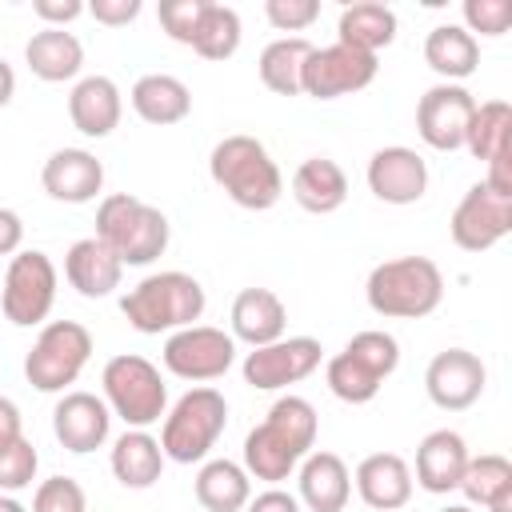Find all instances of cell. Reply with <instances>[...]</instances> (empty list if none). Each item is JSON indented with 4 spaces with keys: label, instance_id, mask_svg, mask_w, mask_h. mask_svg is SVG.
<instances>
[{
    "label": "cell",
    "instance_id": "obj_1",
    "mask_svg": "<svg viewBox=\"0 0 512 512\" xmlns=\"http://www.w3.org/2000/svg\"><path fill=\"white\" fill-rule=\"evenodd\" d=\"M316 408L304 396H280L268 416L244 436V472L252 480L280 484L316 444Z\"/></svg>",
    "mask_w": 512,
    "mask_h": 512
},
{
    "label": "cell",
    "instance_id": "obj_2",
    "mask_svg": "<svg viewBox=\"0 0 512 512\" xmlns=\"http://www.w3.org/2000/svg\"><path fill=\"white\" fill-rule=\"evenodd\" d=\"M204 284L188 272H152L140 284H132L120 296V312L124 320L144 332V336H160V332H180L188 324H196L204 316Z\"/></svg>",
    "mask_w": 512,
    "mask_h": 512
},
{
    "label": "cell",
    "instance_id": "obj_3",
    "mask_svg": "<svg viewBox=\"0 0 512 512\" xmlns=\"http://www.w3.org/2000/svg\"><path fill=\"white\" fill-rule=\"evenodd\" d=\"M208 172H212L216 188H224V196L248 212H268L284 196V176H280L272 152L256 136H244V132L224 136L212 148Z\"/></svg>",
    "mask_w": 512,
    "mask_h": 512
},
{
    "label": "cell",
    "instance_id": "obj_4",
    "mask_svg": "<svg viewBox=\"0 0 512 512\" xmlns=\"http://www.w3.org/2000/svg\"><path fill=\"white\" fill-rule=\"evenodd\" d=\"M168 236V216L132 192H112L96 204V240L108 244L124 268H144L164 256Z\"/></svg>",
    "mask_w": 512,
    "mask_h": 512
},
{
    "label": "cell",
    "instance_id": "obj_5",
    "mask_svg": "<svg viewBox=\"0 0 512 512\" xmlns=\"http://www.w3.org/2000/svg\"><path fill=\"white\" fill-rule=\"evenodd\" d=\"M364 300L376 316L388 320H420L440 308L444 276L428 256H396L368 272Z\"/></svg>",
    "mask_w": 512,
    "mask_h": 512
},
{
    "label": "cell",
    "instance_id": "obj_6",
    "mask_svg": "<svg viewBox=\"0 0 512 512\" xmlns=\"http://www.w3.org/2000/svg\"><path fill=\"white\" fill-rule=\"evenodd\" d=\"M224 428H228V400L212 384L188 388L164 412L160 452L164 460H176V464H204Z\"/></svg>",
    "mask_w": 512,
    "mask_h": 512
},
{
    "label": "cell",
    "instance_id": "obj_7",
    "mask_svg": "<svg viewBox=\"0 0 512 512\" xmlns=\"http://www.w3.org/2000/svg\"><path fill=\"white\" fill-rule=\"evenodd\" d=\"M104 404L112 416H120L128 428H152L168 412V388L160 380V368L136 352H120L100 372Z\"/></svg>",
    "mask_w": 512,
    "mask_h": 512
},
{
    "label": "cell",
    "instance_id": "obj_8",
    "mask_svg": "<svg viewBox=\"0 0 512 512\" xmlns=\"http://www.w3.org/2000/svg\"><path fill=\"white\" fill-rule=\"evenodd\" d=\"M92 356V332L76 320H52L40 328L36 344L24 356V376L36 392H64L76 384Z\"/></svg>",
    "mask_w": 512,
    "mask_h": 512
},
{
    "label": "cell",
    "instance_id": "obj_9",
    "mask_svg": "<svg viewBox=\"0 0 512 512\" xmlns=\"http://www.w3.org/2000/svg\"><path fill=\"white\" fill-rule=\"evenodd\" d=\"M56 264L48 252L40 248H24L8 260V272H4V292H0V308H4V320H12L16 328H32V324H44L52 304H56Z\"/></svg>",
    "mask_w": 512,
    "mask_h": 512
},
{
    "label": "cell",
    "instance_id": "obj_10",
    "mask_svg": "<svg viewBox=\"0 0 512 512\" xmlns=\"http://www.w3.org/2000/svg\"><path fill=\"white\" fill-rule=\"evenodd\" d=\"M160 360L172 376L192 380V384H208V380H220L236 364V340L224 328L188 324L180 332H168Z\"/></svg>",
    "mask_w": 512,
    "mask_h": 512
},
{
    "label": "cell",
    "instance_id": "obj_11",
    "mask_svg": "<svg viewBox=\"0 0 512 512\" xmlns=\"http://www.w3.org/2000/svg\"><path fill=\"white\" fill-rule=\"evenodd\" d=\"M380 60L368 52H356L348 44H328V48H312L304 68H300V96L312 100H340L352 96L360 88H368L376 80Z\"/></svg>",
    "mask_w": 512,
    "mask_h": 512
},
{
    "label": "cell",
    "instance_id": "obj_12",
    "mask_svg": "<svg viewBox=\"0 0 512 512\" xmlns=\"http://www.w3.org/2000/svg\"><path fill=\"white\" fill-rule=\"evenodd\" d=\"M320 340L316 336H280L264 348H252L240 364L244 384L256 392H276L288 384H300L304 376H312L320 368Z\"/></svg>",
    "mask_w": 512,
    "mask_h": 512
},
{
    "label": "cell",
    "instance_id": "obj_13",
    "mask_svg": "<svg viewBox=\"0 0 512 512\" xmlns=\"http://www.w3.org/2000/svg\"><path fill=\"white\" fill-rule=\"evenodd\" d=\"M508 232H512V196L492 192L484 180L460 196V204L452 208V220H448V236L464 252H488Z\"/></svg>",
    "mask_w": 512,
    "mask_h": 512
},
{
    "label": "cell",
    "instance_id": "obj_14",
    "mask_svg": "<svg viewBox=\"0 0 512 512\" xmlns=\"http://www.w3.org/2000/svg\"><path fill=\"white\" fill-rule=\"evenodd\" d=\"M476 112V96L464 84H432L416 104V132L436 152L464 148L468 124Z\"/></svg>",
    "mask_w": 512,
    "mask_h": 512
},
{
    "label": "cell",
    "instance_id": "obj_15",
    "mask_svg": "<svg viewBox=\"0 0 512 512\" xmlns=\"http://www.w3.org/2000/svg\"><path fill=\"white\" fill-rule=\"evenodd\" d=\"M488 384V368L476 352L468 348H444L428 360L424 368V392L436 408L444 412H464L484 396Z\"/></svg>",
    "mask_w": 512,
    "mask_h": 512
},
{
    "label": "cell",
    "instance_id": "obj_16",
    "mask_svg": "<svg viewBox=\"0 0 512 512\" xmlns=\"http://www.w3.org/2000/svg\"><path fill=\"white\" fill-rule=\"evenodd\" d=\"M364 176H368V192L396 208L416 204L428 192V164L416 148H404V144L376 148Z\"/></svg>",
    "mask_w": 512,
    "mask_h": 512
},
{
    "label": "cell",
    "instance_id": "obj_17",
    "mask_svg": "<svg viewBox=\"0 0 512 512\" xmlns=\"http://www.w3.org/2000/svg\"><path fill=\"white\" fill-rule=\"evenodd\" d=\"M52 432L68 452L84 456V452H96L108 444L112 412H108L104 396H96V392H64L52 408Z\"/></svg>",
    "mask_w": 512,
    "mask_h": 512
},
{
    "label": "cell",
    "instance_id": "obj_18",
    "mask_svg": "<svg viewBox=\"0 0 512 512\" xmlns=\"http://www.w3.org/2000/svg\"><path fill=\"white\" fill-rule=\"evenodd\" d=\"M40 184L60 204H92L104 192V164L88 148H56L40 168Z\"/></svg>",
    "mask_w": 512,
    "mask_h": 512
},
{
    "label": "cell",
    "instance_id": "obj_19",
    "mask_svg": "<svg viewBox=\"0 0 512 512\" xmlns=\"http://www.w3.org/2000/svg\"><path fill=\"white\" fill-rule=\"evenodd\" d=\"M296 500L308 512H344L348 496H352V472L336 452L312 448L300 464H296Z\"/></svg>",
    "mask_w": 512,
    "mask_h": 512
},
{
    "label": "cell",
    "instance_id": "obj_20",
    "mask_svg": "<svg viewBox=\"0 0 512 512\" xmlns=\"http://www.w3.org/2000/svg\"><path fill=\"white\" fill-rule=\"evenodd\" d=\"M468 468V444L452 428H436L416 444V480L432 496H448L460 488V476Z\"/></svg>",
    "mask_w": 512,
    "mask_h": 512
},
{
    "label": "cell",
    "instance_id": "obj_21",
    "mask_svg": "<svg viewBox=\"0 0 512 512\" xmlns=\"http://www.w3.org/2000/svg\"><path fill=\"white\" fill-rule=\"evenodd\" d=\"M356 492L376 512H396L412 500V468L396 452H372L356 464Z\"/></svg>",
    "mask_w": 512,
    "mask_h": 512
},
{
    "label": "cell",
    "instance_id": "obj_22",
    "mask_svg": "<svg viewBox=\"0 0 512 512\" xmlns=\"http://www.w3.org/2000/svg\"><path fill=\"white\" fill-rule=\"evenodd\" d=\"M120 112H124V100L116 80L108 76H84L68 92V120L80 136H92V140L112 136V128L120 124Z\"/></svg>",
    "mask_w": 512,
    "mask_h": 512
},
{
    "label": "cell",
    "instance_id": "obj_23",
    "mask_svg": "<svg viewBox=\"0 0 512 512\" xmlns=\"http://www.w3.org/2000/svg\"><path fill=\"white\" fill-rule=\"evenodd\" d=\"M232 340H244L248 348H264L284 336L288 308L272 288H244L232 300Z\"/></svg>",
    "mask_w": 512,
    "mask_h": 512
},
{
    "label": "cell",
    "instance_id": "obj_24",
    "mask_svg": "<svg viewBox=\"0 0 512 512\" xmlns=\"http://www.w3.org/2000/svg\"><path fill=\"white\" fill-rule=\"evenodd\" d=\"M64 276L68 284L88 296V300H100V296H112L120 288V276H124V264L112 256L108 244H100L96 236H84L76 240L68 252H64Z\"/></svg>",
    "mask_w": 512,
    "mask_h": 512
},
{
    "label": "cell",
    "instance_id": "obj_25",
    "mask_svg": "<svg viewBox=\"0 0 512 512\" xmlns=\"http://www.w3.org/2000/svg\"><path fill=\"white\" fill-rule=\"evenodd\" d=\"M24 64L36 80L44 84H64L76 80L84 68V44L68 28H40L24 44Z\"/></svg>",
    "mask_w": 512,
    "mask_h": 512
},
{
    "label": "cell",
    "instance_id": "obj_26",
    "mask_svg": "<svg viewBox=\"0 0 512 512\" xmlns=\"http://www.w3.org/2000/svg\"><path fill=\"white\" fill-rule=\"evenodd\" d=\"M424 64L440 76V84H460L480 68V40L460 24H436L424 36Z\"/></svg>",
    "mask_w": 512,
    "mask_h": 512
},
{
    "label": "cell",
    "instance_id": "obj_27",
    "mask_svg": "<svg viewBox=\"0 0 512 512\" xmlns=\"http://www.w3.org/2000/svg\"><path fill=\"white\" fill-rule=\"evenodd\" d=\"M128 100H132V112H136L144 124H156V128L180 124V120L192 112V92H188V84L176 80V76H168V72H148V76H140V80L132 84Z\"/></svg>",
    "mask_w": 512,
    "mask_h": 512
},
{
    "label": "cell",
    "instance_id": "obj_28",
    "mask_svg": "<svg viewBox=\"0 0 512 512\" xmlns=\"http://www.w3.org/2000/svg\"><path fill=\"white\" fill-rule=\"evenodd\" d=\"M292 200L312 212V216H328L348 200V176L336 160L328 156H308L296 172H292Z\"/></svg>",
    "mask_w": 512,
    "mask_h": 512
},
{
    "label": "cell",
    "instance_id": "obj_29",
    "mask_svg": "<svg viewBox=\"0 0 512 512\" xmlns=\"http://www.w3.org/2000/svg\"><path fill=\"white\" fill-rule=\"evenodd\" d=\"M112 476L124 484V488H152L164 472V452H160V440L148 432V428H124V436H116L112 444Z\"/></svg>",
    "mask_w": 512,
    "mask_h": 512
},
{
    "label": "cell",
    "instance_id": "obj_30",
    "mask_svg": "<svg viewBox=\"0 0 512 512\" xmlns=\"http://www.w3.org/2000/svg\"><path fill=\"white\" fill-rule=\"evenodd\" d=\"M460 492L468 496V508L512 512V460L500 452L468 456V468L460 476Z\"/></svg>",
    "mask_w": 512,
    "mask_h": 512
},
{
    "label": "cell",
    "instance_id": "obj_31",
    "mask_svg": "<svg viewBox=\"0 0 512 512\" xmlns=\"http://www.w3.org/2000/svg\"><path fill=\"white\" fill-rule=\"evenodd\" d=\"M196 500L204 512H240L252 500V476L244 472V464L220 456V460H204L196 472Z\"/></svg>",
    "mask_w": 512,
    "mask_h": 512
},
{
    "label": "cell",
    "instance_id": "obj_32",
    "mask_svg": "<svg viewBox=\"0 0 512 512\" xmlns=\"http://www.w3.org/2000/svg\"><path fill=\"white\" fill-rule=\"evenodd\" d=\"M396 12L388 4H376V0H360V4H348L336 20V36L340 44L356 48V52H368L376 56L380 48H388L396 40Z\"/></svg>",
    "mask_w": 512,
    "mask_h": 512
},
{
    "label": "cell",
    "instance_id": "obj_33",
    "mask_svg": "<svg viewBox=\"0 0 512 512\" xmlns=\"http://www.w3.org/2000/svg\"><path fill=\"white\" fill-rule=\"evenodd\" d=\"M316 44H308L304 36H280L272 40L260 60H256V72H260V84L276 96H300V68L308 60Z\"/></svg>",
    "mask_w": 512,
    "mask_h": 512
},
{
    "label": "cell",
    "instance_id": "obj_34",
    "mask_svg": "<svg viewBox=\"0 0 512 512\" xmlns=\"http://www.w3.org/2000/svg\"><path fill=\"white\" fill-rule=\"evenodd\" d=\"M464 148L476 156V160H492L500 152L512 148V108L508 100H484L476 104L472 112V124H468V136H464Z\"/></svg>",
    "mask_w": 512,
    "mask_h": 512
},
{
    "label": "cell",
    "instance_id": "obj_35",
    "mask_svg": "<svg viewBox=\"0 0 512 512\" xmlns=\"http://www.w3.org/2000/svg\"><path fill=\"white\" fill-rule=\"evenodd\" d=\"M240 36H244L240 12L228 8V4L208 0V8H204V16H200V28H196V36H192V52L204 56V60H228V56H236Z\"/></svg>",
    "mask_w": 512,
    "mask_h": 512
},
{
    "label": "cell",
    "instance_id": "obj_36",
    "mask_svg": "<svg viewBox=\"0 0 512 512\" xmlns=\"http://www.w3.org/2000/svg\"><path fill=\"white\" fill-rule=\"evenodd\" d=\"M324 380H328L332 396L344 400V404H368V400H376V392H380V384H384V380H380L364 360H356L352 352H336V356L328 360V368H324Z\"/></svg>",
    "mask_w": 512,
    "mask_h": 512
},
{
    "label": "cell",
    "instance_id": "obj_37",
    "mask_svg": "<svg viewBox=\"0 0 512 512\" xmlns=\"http://www.w3.org/2000/svg\"><path fill=\"white\" fill-rule=\"evenodd\" d=\"M344 352H352L356 360H364L380 380H388V376L396 372V364H400V344H396V336H388V332H380V328L356 332V336L344 344Z\"/></svg>",
    "mask_w": 512,
    "mask_h": 512
},
{
    "label": "cell",
    "instance_id": "obj_38",
    "mask_svg": "<svg viewBox=\"0 0 512 512\" xmlns=\"http://www.w3.org/2000/svg\"><path fill=\"white\" fill-rule=\"evenodd\" d=\"M36 468H40V456H36V444L28 436L12 440L0 448V492H20L36 480Z\"/></svg>",
    "mask_w": 512,
    "mask_h": 512
},
{
    "label": "cell",
    "instance_id": "obj_39",
    "mask_svg": "<svg viewBox=\"0 0 512 512\" xmlns=\"http://www.w3.org/2000/svg\"><path fill=\"white\" fill-rule=\"evenodd\" d=\"M32 512H88V496H84L80 480L48 476V480H40V488L32 496Z\"/></svg>",
    "mask_w": 512,
    "mask_h": 512
},
{
    "label": "cell",
    "instance_id": "obj_40",
    "mask_svg": "<svg viewBox=\"0 0 512 512\" xmlns=\"http://www.w3.org/2000/svg\"><path fill=\"white\" fill-rule=\"evenodd\" d=\"M460 16H464V32L468 36H504L508 32V24H512V4L508 0H464V8H460Z\"/></svg>",
    "mask_w": 512,
    "mask_h": 512
},
{
    "label": "cell",
    "instance_id": "obj_41",
    "mask_svg": "<svg viewBox=\"0 0 512 512\" xmlns=\"http://www.w3.org/2000/svg\"><path fill=\"white\" fill-rule=\"evenodd\" d=\"M208 0H160L156 16H160V28L176 40V44H188L192 48V36L200 28V16H204Z\"/></svg>",
    "mask_w": 512,
    "mask_h": 512
},
{
    "label": "cell",
    "instance_id": "obj_42",
    "mask_svg": "<svg viewBox=\"0 0 512 512\" xmlns=\"http://www.w3.org/2000/svg\"><path fill=\"white\" fill-rule=\"evenodd\" d=\"M264 16L276 32H304L320 20V0H268Z\"/></svg>",
    "mask_w": 512,
    "mask_h": 512
},
{
    "label": "cell",
    "instance_id": "obj_43",
    "mask_svg": "<svg viewBox=\"0 0 512 512\" xmlns=\"http://www.w3.org/2000/svg\"><path fill=\"white\" fill-rule=\"evenodd\" d=\"M140 0H92V4H84V12L96 20V24H104V28H124V24H132L136 16H140Z\"/></svg>",
    "mask_w": 512,
    "mask_h": 512
},
{
    "label": "cell",
    "instance_id": "obj_44",
    "mask_svg": "<svg viewBox=\"0 0 512 512\" xmlns=\"http://www.w3.org/2000/svg\"><path fill=\"white\" fill-rule=\"evenodd\" d=\"M32 12L44 28H64L76 16H84V4L80 0H32Z\"/></svg>",
    "mask_w": 512,
    "mask_h": 512
},
{
    "label": "cell",
    "instance_id": "obj_45",
    "mask_svg": "<svg viewBox=\"0 0 512 512\" xmlns=\"http://www.w3.org/2000/svg\"><path fill=\"white\" fill-rule=\"evenodd\" d=\"M248 512H300V500L292 496V492H284V488H264L260 496H252L248 504H244Z\"/></svg>",
    "mask_w": 512,
    "mask_h": 512
},
{
    "label": "cell",
    "instance_id": "obj_46",
    "mask_svg": "<svg viewBox=\"0 0 512 512\" xmlns=\"http://www.w3.org/2000/svg\"><path fill=\"white\" fill-rule=\"evenodd\" d=\"M24 244V220L12 208H0V256H16Z\"/></svg>",
    "mask_w": 512,
    "mask_h": 512
},
{
    "label": "cell",
    "instance_id": "obj_47",
    "mask_svg": "<svg viewBox=\"0 0 512 512\" xmlns=\"http://www.w3.org/2000/svg\"><path fill=\"white\" fill-rule=\"evenodd\" d=\"M20 436H24L20 408H16L8 396H0V448H4V444H12V440H20Z\"/></svg>",
    "mask_w": 512,
    "mask_h": 512
},
{
    "label": "cell",
    "instance_id": "obj_48",
    "mask_svg": "<svg viewBox=\"0 0 512 512\" xmlns=\"http://www.w3.org/2000/svg\"><path fill=\"white\" fill-rule=\"evenodd\" d=\"M12 96H16V72H12V64L0 56V108H4Z\"/></svg>",
    "mask_w": 512,
    "mask_h": 512
},
{
    "label": "cell",
    "instance_id": "obj_49",
    "mask_svg": "<svg viewBox=\"0 0 512 512\" xmlns=\"http://www.w3.org/2000/svg\"><path fill=\"white\" fill-rule=\"evenodd\" d=\"M0 512H28L12 492H0Z\"/></svg>",
    "mask_w": 512,
    "mask_h": 512
},
{
    "label": "cell",
    "instance_id": "obj_50",
    "mask_svg": "<svg viewBox=\"0 0 512 512\" xmlns=\"http://www.w3.org/2000/svg\"><path fill=\"white\" fill-rule=\"evenodd\" d=\"M440 512H476V508H468V504H448V508H440Z\"/></svg>",
    "mask_w": 512,
    "mask_h": 512
}]
</instances>
